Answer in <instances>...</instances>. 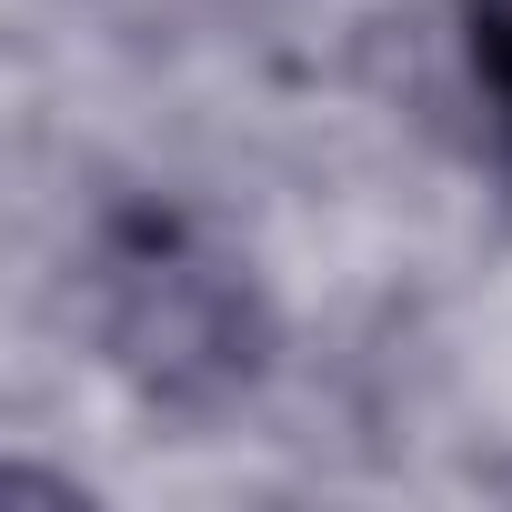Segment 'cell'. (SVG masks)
Here are the masks:
<instances>
[{
  "label": "cell",
  "mask_w": 512,
  "mask_h": 512,
  "mask_svg": "<svg viewBox=\"0 0 512 512\" xmlns=\"http://www.w3.org/2000/svg\"><path fill=\"white\" fill-rule=\"evenodd\" d=\"M462 41H472V81L512 131V0H462Z\"/></svg>",
  "instance_id": "cell-1"
}]
</instances>
